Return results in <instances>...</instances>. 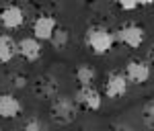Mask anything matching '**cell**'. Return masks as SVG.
I'll use <instances>...</instances> for the list:
<instances>
[{
    "mask_svg": "<svg viewBox=\"0 0 154 131\" xmlns=\"http://www.w3.org/2000/svg\"><path fill=\"white\" fill-rule=\"evenodd\" d=\"M74 76H76L80 86H93V82L97 78V70L93 66H88V64H80L76 68V72H74Z\"/></svg>",
    "mask_w": 154,
    "mask_h": 131,
    "instance_id": "obj_13",
    "label": "cell"
},
{
    "mask_svg": "<svg viewBox=\"0 0 154 131\" xmlns=\"http://www.w3.org/2000/svg\"><path fill=\"white\" fill-rule=\"evenodd\" d=\"M58 80L54 76H39L35 82V94L43 100H54L58 96Z\"/></svg>",
    "mask_w": 154,
    "mask_h": 131,
    "instance_id": "obj_9",
    "label": "cell"
},
{
    "mask_svg": "<svg viewBox=\"0 0 154 131\" xmlns=\"http://www.w3.org/2000/svg\"><path fill=\"white\" fill-rule=\"evenodd\" d=\"M19 53V43L11 35H0V64L11 61Z\"/></svg>",
    "mask_w": 154,
    "mask_h": 131,
    "instance_id": "obj_12",
    "label": "cell"
},
{
    "mask_svg": "<svg viewBox=\"0 0 154 131\" xmlns=\"http://www.w3.org/2000/svg\"><path fill=\"white\" fill-rule=\"evenodd\" d=\"M21 131H48V127L41 119H27L23 123Z\"/></svg>",
    "mask_w": 154,
    "mask_h": 131,
    "instance_id": "obj_16",
    "label": "cell"
},
{
    "mask_svg": "<svg viewBox=\"0 0 154 131\" xmlns=\"http://www.w3.org/2000/svg\"><path fill=\"white\" fill-rule=\"evenodd\" d=\"M125 78L131 84H144L150 78V66L142 60H130L125 64Z\"/></svg>",
    "mask_w": 154,
    "mask_h": 131,
    "instance_id": "obj_8",
    "label": "cell"
},
{
    "mask_svg": "<svg viewBox=\"0 0 154 131\" xmlns=\"http://www.w3.org/2000/svg\"><path fill=\"white\" fill-rule=\"evenodd\" d=\"M21 111H23V105L17 96L6 94V92L0 94V117L2 119H14L21 115Z\"/></svg>",
    "mask_w": 154,
    "mask_h": 131,
    "instance_id": "obj_10",
    "label": "cell"
},
{
    "mask_svg": "<svg viewBox=\"0 0 154 131\" xmlns=\"http://www.w3.org/2000/svg\"><path fill=\"white\" fill-rule=\"evenodd\" d=\"M19 53L27 61H37L41 58V43L35 37H25L19 41Z\"/></svg>",
    "mask_w": 154,
    "mask_h": 131,
    "instance_id": "obj_11",
    "label": "cell"
},
{
    "mask_svg": "<svg viewBox=\"0 0 154 131\" xmlns=\"http://www.w3.org/2000/svg\"><path fill=\"white\" fill-rule=\"evenodd\" d=\"M58 29V23L51 14H39L33 23V37L39 41H49Z\"/></svg>",
    "mask_w": 154,
    "mask_h": 131,
    "instance_id": "obj_6",
    "label": "cell"
},
{
    "mask_svg": "<svg viewBox=\"0 0 154 131\" xmlns=\"http://www.w3.org/2000/svg\"><path fill=\"white\" fill-rule=\"evenodd\" d=\"M109 131H134V129H131L130 125H123V123H117V125H113V127H111Z\"/></svg>",
    "mask_w": 154,
    "mask_h": 131,
    "instance_id": "obj_19",
    "label": "cell"
},
{
    "mask_svg": "<svg viewBox=\"0 0 154 131\" xmlns=\"http://www.w3.org/2000/svg\"><path fill=\"white\" fill-rule=\"evenodd\" d=\"M128 78L121 72H111L105 80V96L107 98H121L128 92Z\"/></svg>",
    "mask_w": 154,
    "mask_h": 131,
    "instance_id": "obj_5",
    "label": "cell"
},
{
    "mask_svg": "<svg viewBox=\"0 0 154 131\" xmlns=\"http://www.w3.org/2000/svg\"><path fill=\"white\" fill-rule=\"evenodd\" d=\"M12 84H14V88H25L27 86V78L25 76H14L12 78Z\"/></svg>",
    "mask_w": 154,
    "mask_h": 131,
    "instance_id": "obj_18",
    "label": "cell"
},
{
    "mask_svg": "<svg viewBox=\"0 0 154 131\" xmlns=\"http://www.w3.org/2000/svg\"><path fill=\"white\" fill-rule=\"evenodd\" d=\"M84 41H86V47L91 49L95 55H105L107 51L113 47L115 35L103 25H93V27L86 29Z\"/></svg>",
    "mask_w": 154,
    "mask_h": 131,
    "instance_id": "obj_1",
    "label": "cell"
},
{
    "mask_svg": "<svg viewBox=\"0 0 154 131\" xmlns=\"http://www.w3.org/2000/svg\"><path fill=\"white\" fill-rule=\"evenodd\" d=\"M144 39H146V31L140 25L128 23L117 31V41L123 43V45H128V47H131V49H138L144 43Z\"/></svg>",
    "mask_w": 154,
    "mask_h": 131,
    "instance_id": "obj_3",
    "label": "cell"
},
{
    "mask_svg": "<svg viewBox=\"0 0 154 131\" xmlns=\"http://www.w3.org/2000/svg\"><path fill=\"white\" fill-rule=\"evenodd\" d=\"M0 131H2V129H0Z\"/></svg>",
    "mask_w": 154,
    "mask_h": 131,
    "instance_id": "obj_22",
    "label": "cell"
},
{
    "mask_svg": "<svg viewBox=\"0 0 154 131\" xmlns=\"http://www.w3.org/2000/svg\"><path fill=\"white\" fill-rule=\"evenodd\" d=\"M150 60H152V64H154V45H152V49H150Z\"/></svg>",
    "mask_w": 154,
    "mask_h": 131,
    "instance_id": "obj_21",
    "label": "cell"
},
{
    "mask_svg": "<svg viewBox=\"0 0 154 131\" xmlns=\"http://www.w3.org/2000/svg\"><path fill=\"white\" fill-rule=\"evenodd\" d=\"M49 41H51L54 49H64V47H66V43H68V31L58 27V29H56V33H54V37H51Z\"/></svg>",
    "mask_w": 154,
    "mask_h": 131,
    "instance_id": "obj_15",
    "label": "cell"
},
{
    "mask_svg": "<svg viewBox=\"0 0 154 131\" xmlns=\"http://www.w3.org/2000/svg\"><path fill=\"white\" fill-rule=\"evenodd\" d=\"M49 113H51V119L58 125H70L72 121L78 117V105L70 96L58 94L49 105Z\"/></svg>",
    "mask_w": 154,
    "mask_h": 131,
    "instance_id": "obj_2",
    "label": "cell"
},
{
    "mask_svg": "<svg viewBox=\"0 0 154 131\" xmlns=\"http://www.w3.org/2000/svg\"><path fill=\"white\" fill-rule=\"evenodd\" d=\"M119 4V8H123V10H134V8H138V0H115Z\"/></svg>",
    "mask_w": 154,
    "mask_h": 131,
    "instance_id": "obj_17",
    "label": "cell"
},
{
    "mask_svg": "<svg viewBox=\"0 0 154 131\" xmlns=\"http://www.w3.org/2000/svg\"><path fill=\"white\" fill-rule=\"evenodd\" d=\"M25 23V10L17 4H8L0 10V25L4 29H19Z\"/></svg>",
    "mask_w": 154,
    "mask_h": 131,
    "instance_id": "obj_7",
    "label": "cell"
},
{
    "mask_svg": "<svg viewBox=\"0 0 154 131\" xmlns=\"http://www.w3.org/2000/svg\"><path fill=\"white\" fill-rule=\"evenodd\" d=\"M74 100H76V105L84 107L86 111H99L101 105H103L101 92L95 86H80L76 90V94H74Z\"/></svg>",
    "mask_w": 154,
    "mask_h": 131,
    "instance_id": "obj_4",
    "label": "cell"
},
{
    "mask_svg": "<svg viewBox=\"0 0 154 131\" xmlns=\"http://www.w3.org/2000/svg\"><path fill=\"white\" fill-rule=\"evenodd\" d=\"M142 123L148 129H154V98L148 100L142 109Z\"/></svg>",
    "mask_w": 154,
    "mask_h": 131,
    "instance_id": "obj_14",
    "label": "cell"
},
{
    "mask_svg": "<svg viewBox=\"0 0 154 131\" xmlns=\"http://www.w3.org/2000/svg\"><path fill=\"white\" fill-rule=\"evenodd\" d=\"M154 0H138V6H152Z\"/></svg>",
    "mask_w": 154,
    "mask_h": 131,
    "instance_id": "obj_20",
    "label": "cell"
}]
</instances>
